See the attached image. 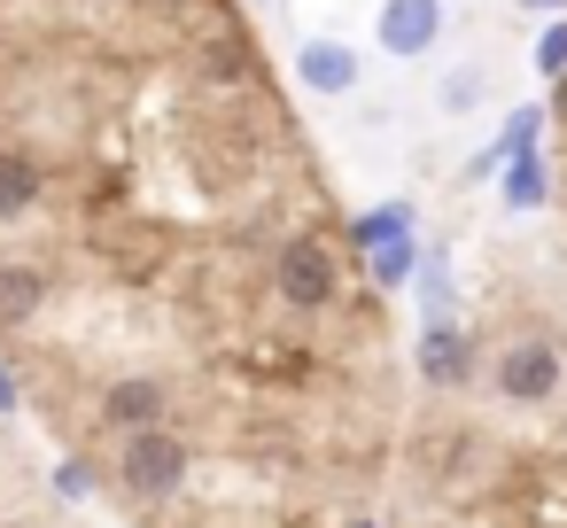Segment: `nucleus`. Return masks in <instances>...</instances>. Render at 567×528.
<instances>
[{"instance_id":"f257e3e1","label":"nucleus","mask_w":567,"mask_h":528,"mask_svg":"<svg viewBox=\"0 0 567 528\" xmlns=\"http://www.w3.org/2000/svg\"><path fill=\"white\" fill-rule=\"evenodd\" d=\"M187 474H195V451H187V435H179L172 420H164V427H141V435L117 443V482H125V497H141V505L179 497Z\"/></svg>"},{"instance_id":"f03ea898","label":"nucleus","mask_w":567,"mask_h":528,"mask_svg":"<svg viewBox=\"0 0 567 528\" xmlns=\"http://www.w3.org/2000/svg\"><path fill=\"white\" fill-rule=\"evenodd\" d=\"M272 288H280V303H288V311H327V303L342 296L334 249H327L319 234H296V241H280V249H272Z\"/></svg>"},{"instance_id":"7ed1b4c3","label":"nucleus","mask_w":567,"mask_h":528,"mask_svg":"<svg viewBox=\"0 0 567 528\" xmlns=\"http://www.w3.org/2000/svg\"><path fill=\"white\" fill-rule=\"evenodd\" d=\"M482 373H489V389H497L505 404H551V396H559V350H551L544 334H513Z\"/></svg>"},{"instance_id":"20e7f679","label":"nucleus","mask_w":567,"mask_h":528,"mask_svg":"<svg viewBox=\"0 0 567 528\" xmlns=\"http://www.w3.org/2000/svg\"><path fill=\"white\" fill-rule=\"evenodd\" d=\"M373 40H381V55H396V63L427 55V48L443 40V0H381Z\"/></svg>"},{"instance_id":"39448f33","label":"nucleus","mask_w":567,"mask_h":528,"mask_svg":"<svg viewBox=\"0 0 567 528\" xmlns=\"http://www.w3.org/2000/svg\"><path fill=\"white\" fill-rule=\"evenodd\" d=\"M420 381H427V389H466V381H482V350H474V334H466L458 319H443V327L420 334Z\"/></svg>"},{"instance_id":"423d86ee","label":"nucleus","mask_w":567,"mask_h":528,"mask_svg":"<svg viewBox=\"0 0 567 528\" xmlns=\"http://www.w3.org/2000/svg\"><path fill=\"white\" fill-rule=\"evenodd\" d=\"M164 412H172V389H164L156 373H117V381L102 389V427H117V435L164 427Z\"/></svg>"},{"instance_id":"0eeeda50","label":"nucleus","mask_w":567,"mask_h":528,"mask_svg":"<svg viewBox=\"0 0 567 528\" xmlns=\"http://www.w3.org/2000/svg\"><path fill=\"white\" fill-rule=\"evenodd\" d=\"M40 311H48V265H32V257H0V342L24 334Z\"/></svg>"},{"instance_id":"6e6552de","label":"nucleus","mask_w":567,"mask_h":528,"mask_svg":"<svg viewBox=\"0 0 567 528\" xmlns=\"http://www.w3.org/2000/svg\"><path fill=\"white\" fill-rule=\"evenodd\" d=\"M296 79H303L311 94H358L365 63H358V48H342V40H303V48H296Z\"/></svg>"},{"instance_id":"1a4fd4ad","label":"nucleus","mask_w":567,"mask_h":528,"mask_svg":"<svg viewBox=\"0 0 567 528\" xmlns=\"http://www.w3.org/2000/svg\"><path fill=\"white\" fill-rule=\"evenodd\" d=\"M48 195V164L32 148H0V226H17L24 210H40Z\"/></svg>"},{"instance_id":"9d476101","label":"nucleus","mask_w":567,"mask_h":528,"mask_svg":"<svg viewBox=\"0 0 567 528\" xmlns=\"http://www.w3.org/2000/svg\"><path fill=\"white\" fill-rule=\"evenodd\" d=\"M505 172V210H544V195H551V172H544V156H513V164H497Z\"/></svg>"},{"instance_id":"9b49d317","label":"nucleus","mask_w":567,"mask_h":528,"mask_svg":"<svg viewBox=\"0 0 567 528\" xmlns=\"http://www.w3.org/2000/svg\"><path fill=\"white\" fill-rule=\"evenodd\" d=\"M365 272H373V288H404V280L420 272V249H412V234H389V241H373V249H365Z\"/></svg>"},{"instance_id":"f8f14e48","label":"nucleus","mask_w":567,"mask_h":528,"mask_svg":"<svg viewBox=\"0 0 567 528\" xmlns=\"http://www.w3.org/2000/svg\"><path fill=\"white\" fill-rule=\"evenodd\" d=\"M536 141H544V110L505 117V133H497V148L482 156V172H497V164H513V156H536Z\"/></svg>"},{"instance_id":"ddd939ff","label":"nucleus","mask_w":567,"mask_h":528,"mask_svg":"<svg viewBox=\"0 0 567 528\" xmlns=\"http://www.w3.org/2000/svg\"><path fill=\"white\" fill-rule=\"evenodd\" d=\"M389 234H412V203H373V210L350 226V249H373V241H389Z\"/></svg>"},{"instance_id":"4468645a","label":"nucleus","mask_w":567,"mask_h":528,"mask_svg":"<svg viewBox=\"0 0 567 528\" xmlns=\"http://www.w3.org/2000/svg\"><path fill=\"white\" fill-rule=\"evenodd\" d=\"M544 79H567V17H551L544 24V40H536V55H528Z\"/></svg>"},{"instance_id":"2eb2a0df","label":"nucleus","mask_w":567,"mask_h":528,"mask_svg":"<svg viewBox=\"0 0 567 528\" xmlns=\"http://www.w3.org/2000/svg\"><path fill=\"white\" fill-rule=\"evenodd\" d=\"M435 102L458 117V110H474V102H482V79H474V71H466V79H443V94H435Z\"/></svg>"},{"instance_id":"dca6fc26","label":"nucleus","mask_w":567,"mask_h":528,"mask_svg":"<svg viewBox=\"0 0 567 528\" xmlns=\"http://www.w3.org/2000/svg\"><path fill=\"white\" fill-rule=\"evenodd\" d=\"M55 489H63V497H86V489H94V466H86V458H63V466H55Z\"/></svg>"},{"instance_id":"f3484780","label":"nucleus","mask_w":567,"mask_h":528,"mask_svg":"<svg viewBox=\"0 0 567 528\" xmlns=\"http://www.w3.org/2000/svg\"><path fill=\"white\" fill-rule=\"evenodd\" d=\"M17 404H24V389H17V373H9V365H0V412H17Z\"/></svg>"},{"instance_id":"a211bd4d","label":"nucleus","mask_w":567,"mask_h":528,"mask_svg":"<svg viewBox=\"0 0 567 528\" xmlns=\"http://www.w3.org/2000/svg\"><path fill=\"white\" fill-rule=\"evenodd\" d=\"M544 117H567V79H551V110Z\"/></svg>"},{"instance_id":"6ab92c4d","label":"nucleus","mask_w":567,"mask_h":528,"mask_svg":"<svg viewBox=\"0 0 567 528\" xmlns=\"http://www.w3.org/2000/svg\"><path fill=\"white\" fill-rule=\"evenodd\" d=\"M520 9H536V17H559V9H567V0H520Z\"/></svg>"},{"instance_id":"aec40b11","label":"nucleus","mask_w":567,"mask_h":528,"mask_svg":"<svg viewBox=\"0 0 567 528\" xmlns=\"http://www.w3.org/2000/svg\"><path fill=\"white\" fill-rule=\"evenodd\" d=\"M249 9H265V17H288V0H249Z\"/></svg>"},{"instance_id":"412c9836","label":"nucleus","mask_w":567,"mask_h":528,"mask_svg":"<svg viewBox=\"0 0 567 528\" xmlns=\"http://www.w3.org/2000/svg\"><path fill=\"white\" fill-rule=\"evenodd\" d=\"M102 9H125V0H102Z\"/></svg>"},{"instance_id":"4be33fe9","label":"nucleus","mask_w":567,"mask_h":528,"mask_svg":"<svg viewBox=\"0 0 567 528\" xmlns=\"http://www.w3.org/2000/svg\"><path fill=\"white\" fill-rule=\"evenodd\" d=\"M358 528H373V520H358Z\"/></svg>"}]
</instances>
